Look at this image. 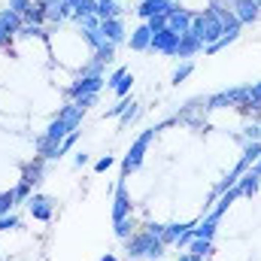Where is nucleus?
Masks as SVG:
<instances>
[{"instance_id": "obj_1", "label": "nucleus", "mask_w": 261, "mask_h": 261, "mask_svg": "<svg viewBox=\"0 0 261 261\" xmlns=\"http://www.w3.org/2000/svg\"><path fill=\"white\" fill-rule=\"evenodd\" d=\"M176 119H167V122H161V125H155V128L143 130L140 137H137V143L128 149V155H125V161H122V179H128L134 170H140V164H143V155H146V149H149V143L155 140V134L158 130H164L167 125H173Z\"/></svg>"}, {"instance_id": "obj_2", "label": "nucleus", "mask_w": 261, "mask_h": 261, "mask_svg": "<svg viewBox=\"0 0 261 261\" xmlns=\"http://www.w3.org/2000/svg\"><path fill=\"white\" fill-rule=\"evenodd\" d=\"M189 34H195L197 40L203 43V49H206V46H213L216 40L225 37V24H222V18L213 9H203V12H195V21H192Z\"/></svg>"}, {"instance_id": "obj_3", "label": "nucleus", "mask_w": 261, "mask_h": 261, "mask_svg": "<svg viewBox=\"0 0 261 261\" xmlns=\"http://www.w3.org/2000/svg\"><path fill=\"white\" fill-rule=\"evenodd\" d=\"M125 243H128V255L134 261L137 258H152V261L164 258V243H161L158 237H152L149 231H143V234H130Z\"/></svg>"}, {"instance_id": "obj_4", "label": "nucleus", "mask_w": 261, "mask_h": 261, "mask_svg": "<svg viewBox=\"0 0 261 261\" xmlns=\"http://www.w3.org/2000/svg\"><path fill=\"white\" fill-rule=\"evenodd\" d=\"M176 46H179V34H173L170 28L152 34V43H149V52H161V55H176Z\"/></svg>"}, {"instance_id": "obj_5", "label": "nucleus", "mask_w": 261, "mask_h": 261, "mask_svg": "<svg viewBox=\"0 0 261 261\" xmlns=\"http://www.w3.org/2000/svg\"><path fill=\"white\" fill-rule=\"evenodd\" d=\"M134 213V203H130V195H128V182L119 179L116 186V200H113V222H122Z\"/></svg>"}, {"instance_id": "obj_6", "label": "nucleus", "mask_w": 261, "mask_h": 261, "mask_svg": "<svg viewBox=\"0 0 261 261\" xmlns=\"http://www.w3.org/2000/svg\"><path fill=\"white\" fill-rule=\"evenodd\" d=\"M228 6H231V12L237 15L240 24H249V21H258L261 18V6L255 0H228Z\"/></svg>"}, {"instance_id": "obj_7", "label": "nucleus", "mask_w": 261, "mask_h": 261, "mask_svg": "<svg viewBox=\"0 0 261 261\" xmlns=\"http://www.w3.org/2000/svg\"><path fill=\"white\" fill-rule=\"evenodd\" d=\"M103 85H107L103 76H79V82H73V85L67 88V94L76 100V97H82V94H97Z\"/></svg>"}, {"instance_id": "obj_8", "label": "nucleus", "mask_w": 261, "mask_h": 261, "mask_svg": "<svg viewBox=\"0 0 261 261\" xmlns=\"http://www.w3.org/2000/svg\"><path fill=\"white\" fill-rule=\"evenodd\" d=\"M173 6H176L173 0H140L137 15H140L143 21H149V18H155V15H170Z\"/></svg>"}, {"instance_id": "obj_9", "label": "nucleus", "mask_w": 261, "mask_h": 261, "mask_svg": "<svg viewBox=\"0 0 261 261\" xmlns=\"http://www.w3.org/2000/svg\"><path fill=\"white\" fill-rule=\"evenodd\" d=\"M192 21H195V12H189V9H182L179 3H176V6H173V12L167 15V28H170L173 34H179V37L192 31Z\"/></svg>"}, {"instance_id": "obj_10", "label": "nucleus", "mask_w": 261, "mask_h": 261, "mask_svg": "<svg viewBox=\"0 0 261 261\" xmlns=\"http://www.w3.org/2000/svg\"><path fill=\"white\" fill-rule=\"evenodd\" d=\"M52 206H55V200L46 195H31L28 197V213L34 216V219H40V222H49L52 219Z\"/></svg>"}, {"instance_id": "obj_11", "label": "nucleus", "mask_w": 261, "mask_h": 261, "mask_svg": "<svg viewBox=\"0 0 261 261\" xmlns=\"http://www.w3.org/2000/svg\"><path fill=\"white\" fill-rule=\"evenodd\" d=\"M100 34H103V40H110V43H122L125 40V24H122V18H103L100 21Z\"/></svg>"}, {"instance_id": "obj_12", "label": "nucleus", "mask_w": 261, "mask_h": 261, "mask_svg": "<svg viewBox=\"0 0 261 261\" xmlns=\"http://www.w3.org/2000/svg\"><path fill=\"white\" fill-rule=\"evenodd\" d=\"M149 43H152V31H149V24L143 21L134 34H130V40H128V46L134 49V52H149Z\"/></svg>"}, {"instance_id": "obj_13", "label": "nucleus", "mask_w": 261, "mask_h": 261, "mask_svg": "<svg viewBox=\"0 0 261 261\" xmlns=\"http://www.w3.org/2000/svg\"><path fill=\"white\" fill-rule=\"evenodd\" d=\"M197 222H182V225H179V222H173V225H164V234H161V243H164V246H170V243H176V240H179V237H182V234H186V231H189V228H195Z\"/></svg>"}, {"instance_id": "obj_14", "label": "nucleus", "mask_w": 261, "mask_h": 261, "mask_svg": "<svg viewBox=\"0 0 261 261\" xmlns=\"http://www.w3.org/2000/svg\"><path fill=\"white\" fill-rule=\"evenodd\" d=\"M200 49H203V43L197 40L195 34H182V37H179V46H176V55H179V58H192Z\"/></svg>"}, {"instance_id": "obj_15", "label": "nucleus", "mask_w": 261, "mask_h": 261, "mask_svg": "<svg viewBox=\"0 0 261 261\" xmlns=\"http://www.w3.org/2000/svg\"><path fill=\"white\" fill-rule=\"evenodd\" d=\"M0 21H3V28H6L9 34H18L21 24H24V18H21L15 9H3V12H0Z\"/></svg>"}, {"instance_id": "obj_16", "label": "nucleus", "mask_w": 261, "mask_h": 261, "mask_svg": "<svg viewBox=\"0 0 261 261\" xmlns=\"http://www.w3.org/2000/svg\"><path fill=\"white\" fill-rule=\"evenodd\" d=\"M43 161H46V158H37L34 164H28L21 179H24V182H31V186H40V182H43V167H46Z\"/></svg>"}, {"instance_id": "obj_17", "label": "nucleus", "mask_w": 261, "mask_h": 261, "mask_svg": "<svg viewBox=\"0 0 261 261\" xmlns=\"http://www.w3.org/2000/svg\"><path fill=\"white\" fill-rule=\"evenodd\" d=\"M213 252H216L213 240H192V243H189V255H192V258H210Z\"/></svg>"}, {"instance_id": "obj_18", "label": "nucleus", "mask_w": 261, "mask_h": 261, "mask_svg": "<svg viewBox=\"0 0 261 261\" xmlns=\"http://www.w3.org/2000/svg\"><path fill=\"white\" fill-rule=\"evenodd\" d=\"M100 21L103 18H119V3L116 0H97V12H94Z\"/></svg>"}, {"instance_id": "obj_19", "label": "nucleus", "mask_w": 261, "mask_h": 261, "mask_svg": "<svg viewBox=\"0 0 261 261\" xmlns=\"http://www.w3.org/2000/svg\"><path fill=\"white\" fill-rule=\"evenodd\" d=\"M192 73H195V61H182V64H179L176 70H173L170 82H173V85H182V82H186V79H189Z\"/></svg>"}, {"instance_id": "obj_20", "label": "nucleus", "mask_w": 261, "mask_h": 261, "mask_svg": "<svg viewBox=\"0 0 261 261\" xmlns=\"http://www.w3.org/2000/svg\"><path fill=\"white\" fill-rule=\"evenodd\" d=\"M15 192L12 189H6V192H0V216H6V213H12L15 210Z\"/></svg>"}, {"instance_id": "obj_21", "label": "nucleus", "mask_w": 261, "mask_h": 261, "mask_svg": "<svg viewBox=\"0 0 261 261\" xmlns=\"http://www.w3.org/2000/svg\"><path fill=\"white\" fill-rule=\"evenodd\" d=\"M130 85H134V76H130V73H125V76H122V79L113 85V91H116V97H119V100L130 94Z\"/></svg>"}, {"instance_id": "obj_22", "label": "nucleus", "mask_w": 261, "mask_h": 261, "mask_svg": "<svg viewBox=\"0 0 261 261\" xmlns=\"http://www.w3.org/2000/svg\"><path fill=\"white\" fill-rule=\"evenodd\" d=\"M113 55H116V43H110V40L94 52V58H97V61H103V64H110V61H113Z\"/></svg>"}, {"instance_id": "obj_23", "label": "nucleus", "mask_w": 261, "mask_h": 261, "mask_svg": "<svg viewBox=\"0 0 261 261\" xmlns=\"http://www.w3.org/2000/svg\"><path fill=\"white\" fill-rule=\"evenodd\" d=\"M76 140H79V130H70L64 140H61V146H58V158H64L67 152H70V149L76 146Z\"/></svg>"}, {"instance_id": "obj_24", "label": "nucleus", "mask_w": 261, "mask_h": 261, "mask_svg": "<svg viewBox=\"0 0 261 261\" xmlns=\"http://www.w3.org/2000/svg\"><path fill=\"white\" fill-rule=\"evenodd\" d=\"M31 189H34L31 182H24V179H18V186L12 189V192H15V200H18V203H28V197H31Z\"/></svg>"}, {"instance_id": "obj_25", "label": "nucleus", "mask_w": 261, "mask_h": 261, "mask_svg": "<svg viewBox=\"0 0 261 261\" xmlns=\"http://www.w3.org/2000/svg\"><path fill=\"white\" fill-rule=\"evenodd\" d=\"M18 225H21V222H18V216H15V213H6V216H0V234H3V231H15Z\"/></svg>"}, {"instance_id": "obj_26", "label": "nucleus", "mask_w": 261, "mask_h": 261, "mask_svg": "<svg viewBox=\"0 0 261 261\" xmlns=\"http://www.w3.org/2000/svg\"><path fill=\"white\" fill-rule=\"evenodd\" d=\"M130 231H134V222H130V216H128V219H122V222H116V237H119V240H128Z\"/></svg>"}, {"instance_id": "obj_27", "label": "nucleus", "mask_w": 261, "mask_h": 261, "mask_svg": "<svg viewBox=\"0 0 261 261\" xmlns=\"http://www.w3.org/2000/svg\"><path fill=\"white\" fill-rule=\"evenodd\" d=\"M113 164H116V155H103V158H97V161H94V173H107Z\"/></svg>"}, {"instance_id": "obj_28", "label": "nucleus", "mask_w": 261, "mask_h": 261, "mask_svg": "<svg viewBox=\"0 0 261 261\" xmlns=\"http://www.w3.org/2000/svg\"><path fill=\"white\" fill-rule=\"evenodd\" d=\"M137 116H140V107H137V103L130 100V107L125 110V113H122V116H119V119H122V128H128V125L134 122V119H137Z\"/></svg>"}, {"instance_id": "obj_29", "label": "nucleus", "mask_w": 261, "mask_h": 261, "mask_svg": "<svg viewBox=\"0 0 261 261\" xmlns=\"http://www.w3.org/2000/svg\"><path fill=\"white\" fill-rule=\"evenodd\" d=\"M146 24H149V31H152V34H158V31H164V28H167V15H155V18H149Z\"/></svg>"}, {"instance_id": "obj_30", "label": "nucleus", "mask_w": 261, "mask_h": 261, "mask_svg": "<svg viewBox=\"0 0 261 261\" xmlns=\"http://www.w3.org/2000/svg\"><path fill=\"white\" fill-rule=\"evenodd\" d=\"M128 107H130V97H122V100H119L116 107H110V110H107V116H110V119H113V116H122V113H125Z\"/></svg>"}, {"instance_id": "obj_31", "label": "nucleus", "mask_w": 261, "mask_h": 261, "mask_svg": "<svg viewBox=\"0 0 261 261\" xmlns=\"http://www.w3.org/2000/svg\"><path fill=\"white\" fill-rule=\"evenodd\" d=\"M18 37H43V28L40 24H21Z\"/></svg>"}, {"instance_id": "obj_32", "label": "nucleus", "mask_w": 261, "mask_h": 261, "mask_svg": "<svg viewBox=\"0 0 261 261\" xmlns=\"http://www.w3.org/2000/svg\"><path fill=\"white\" fill-rule=\"evenodd\" d=\"M79 24H82V31H97V28H100V18H97V15H85Z\"/></svg>"}, {"instance_id": "obj_33", "label": "nucleus", "mask_w": 261, "mask_h": 261, "mask_svg": "<svg viewBox=\"0 0 261 261\" xmlns=\"http://www.w3.org/2000/svg\"><path fill=\"white\" fill-rule=\"evenodd\" d=\"M240 137H243L246 143H252V140H261V128H258V125H249V128L243 130Z\"/></svg>"}, {"instance_id": "obj_34", "label": "nucleus", "mask_w": 261, "mask_h": 261, "mask_svg": "<svg viewBox=\"0 0 261 261\" xmlns=\"http://www.w3.org/2000/svg\"><path fill=\"white\" fill-rule=\"evenodd\" d=\"M125 73H128V67H116V70H113V73H110V79H107V85H110V88H113V85H116V82H119V79H122V76H125Z\"/></svg>"}, {"instance_id": "obj_35", "label": "nucleus", "mask_w": 261, "mask_h": 261, "mask_svg": "<svg viewBox=\"0 0 261 261\" xmlns=\"http://www.w3.org/2000/svg\"><path fill=\"white\" fill-rule=\"evenodd\" d=\"M146 231H149L152 237H158V240H161V234H164V225H155V222H152V225H146Z\"/></svg>"}, {"instance_id": "obj_36", "label": "nucleus", "mask_w": 261, "mask_h": 261, "mask_svg": "<svg viewBox=\"0 0 261 261\" xmlns=\"http://www.w3.org/2000/svg\"><path fill=\"white\" fill-rule=\"evenodd\" d=\"M88 164V155L85 152H76V158H73V167H85Z\"/></svg>"}, {"instance_id": "obj_37", "label": "nucleus", "mask_w": 261, "mask_h": 261, "mask_svg": "<svg viewBox=\"0 0 261 261\" xmlns=\"http://www.w3.org/2000/svg\"><path fill=\"white\" fill-rule=\"evenodd\" d=\"M249 170H252V173H258V176H261V158L255 161V164H252V167H249Z\"/></svg>"}, {"instance_id": "obj_38", "label": "nucleus", "mask_w": 261, "mask_h": 261, "mask_svg": "<svg viewBox=\"0 0 261 261\" xmlns=\"http://www.w3.org/2000/svg\"><path fill=\"white\" fill-rule=\"evenodd\" d=\"M6 37H9V31H6V28H3V21H0V43H3Z\"/></svg>"}, {"instance_id": "obj_39", "label": "nucleus", "mask_w": 261, "mask_h": 261, "mask_svg": "<svg viewBox=\"0 0 261 261\" xmlns=\"http://www.w3.org/2000/svg\"><path fill=\"white\" fill-rule=\"evenodd\" d=\"M176 261H195V258H192L189 252H179V258H176Z\"/></svg>"}, {"instance_id": "obj_40", "label": "nucleus", "mask_w": 261, "mask_h": 261, "mask_svg": "<svg viewBox=\"0 0 261 261\" xmlns=\"http://www.w3.org/2000/svg\"><path fill=\"white\" fill-rule=\"evenodd\" d=\"M100 261H119L116 255H100Z\"/></svg>"}, {"instance_id": "obj_41", "label": "nucleus", "mask_w": 261, "mask_h": 261, "mask_svg": "<svg viewBox=\"0 0 261 261\" xmlns=\"http://www.w3.org/2000/svg\"><path fill=\"white\" fill-rule=\"evenodd\" d=\"M255 3H258V6H261V0H255Z\"/></svg>"}, {"instance_id": "obj_42", "label": "nucleus", "mask_w": 261, "mask_h": 261, "mask_svg": "<svg viewBox=\"0 0 261 261\" xmlns=\"http://www.w3.org/2000/svg\"><path fill=\"white\" fill-rule=\"evenodd\" d=\"M158 261H161V258H158Z\"/></svg>"}]
</instances>
